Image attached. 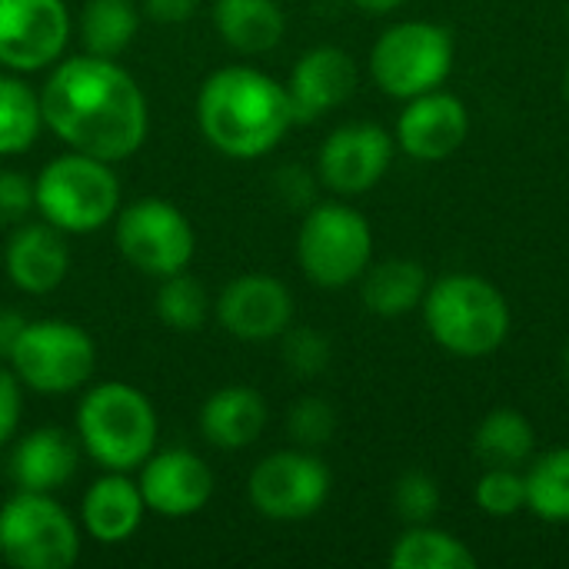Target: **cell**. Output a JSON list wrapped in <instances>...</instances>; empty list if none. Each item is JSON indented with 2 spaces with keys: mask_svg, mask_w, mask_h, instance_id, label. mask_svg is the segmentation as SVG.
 I'll use <instances>...</instances> for the list:
<instances>
[{
  "mask_svg": "<svg viewBox=\"0 0 569 569\" xmlns=\"http://www.w3.org/2000/svg\"><path fill=\"white\" fill-rule=\"evenodd\" d=\"M77 463H80L77 443L57 427H43V430L27 433L17 443V450L10 457V477H13L17 490L53 493L73 480Z\"/></svg>",
  "mask_w": 569,
  "mask_h": 569,
  "instance_id": "ffe728a7",
  "label": "cell"
},
{
  "mask_svg": "<svg viewBox=\"0 0 569 569\" xmlns=\"http://www.w3.org/2000/svg\"><path fill=\"white\" fill-rule=\"evenodd\" d=\"M33 207L63 233H97L120 207V180L107 160L70 150L37 173Z\"/></svg>",
  "mask_w": 569,
  "mask_h": 569,
  "instance_id": "5b68a950",
  "label": "cell"
},
{
  "mask_svg": "<svg viewBox=\"0 0 569 569\" xmlns=\"http://www.w3.org/2000/svg\"><path fill=\"white\" fill-rule=\"evenodd\" d=\"M23 327H27V320L20 313H10V310L0 313V357L10 360V350H13V343H17Z\"/></svg>",
  "mask_w": 569,
  "mask_h": 569,
  "instance_id": "8d00e7d4",
  "label": "cell"
},
{
  "mask_svg": "<svg viewBox=\"0 0 569 569\" xmlns=\"http://www.w3.org/2000/svg\"><path fill=\"white\" fill-rule=\"evenodd\" d=\"M193 247L197 240L190 220L167 200H137L117 217V250L133 270L147 277H170L187 270Z\"/></svg>",
  "mask_w": 569,
  "mask_h": 569,
  "instance_id": "30bf717a",
  "label": "cell"
},
{
  "mask_svg": "<svg viewBox=\"0 0 569 569\" xmlns=\"http://www.w3.org/2000/svg\"><path fill=\"white\" fill-rule=\"evenodd\" d=\"M33 210V183L23 173L0 170V223H20Z\"/></svg>",
  "mask_w": 569,
  "mask_h": 569,
  "instance_id": "836d02e7",
  "label": "cell"
},
{
  "mask_svg": "<svg viewBox=\"0 0 569 569\" xmlns=\"http://www.w3.org/2000/svg\"><path fill=\"white\" fill-rule=\"evenodd\" d=\"M3 267L17 290H23L30 297L53 293L70 270V250H67L63 230H57L47 220L20 223L7 240Z\"/></svg>",
  "mask_w": 569,
  "mask_h": 569,
  "instance_id": "ac0fdd59",
  "label": "cell"
},
{
  "mask_svg": "<svg viewBox=\"0 0 569 569\" xmlns=\"http://www.w3.org/2000/svg\"><path fill=\"white\" fill-rule=\"evenodd\" d=\"M247 493L260 517L273 523H300L327 503L330 470L307 450H280L253 467Z\"/></svg>",
  "mask_w": 569,
  "mask_h": 569,
  "instance_id": "8fae6325",
  "label": "cell"
},
{
  "mask_svg": "<svg viewBox=\"0 0 569 569\" xmlns=\"http://www.w3.org/2000/svg\"><path fill=\"white\" fill-rule=\"evenodd\" d=\"M70 40L63 0H0V63L33 73L60 60Z\"/></svg>",
  "mask_w": 569,
  "mask_h": 569,
  "instance_id": "7c38bea8",
  "label": "cell"
},
{
  "mask_svg": "<svg viewBox=\"0 0 569 569\" xmlns=\"http://www.w3.org/2000/svg\"><path fill=\"white\" fill-rule=\"evenodd\" d=\"M0 557L17 569H70L80 527L50 493L20 490L0 507Z\"/></svg>",
  "mask_w": 569,
  "mask_h": 569,
  "instance_id": "8992f818",
  "label": "cell"
},
{
  "mask_svg": "<svg viewBox=\"0 0 569 569\" xmlns=\"http://www.w3.org/2000/svg\"><path fill=\"white\" fill-rule=\"evenodd\" d=\"M477 507L490 517H513L527 507V477L513 467H487L477 483Z\"/></svg>",
  "mask_w": 569,
  "mask_h": 569,
  "instance_id": "f546056e",
  "label": "cell"
},
{
  "mask_svg": "<svg viewBox=\"0 0 569 569\" xmlns=\"http://www.w3.org/2000/svg\"><path fill=\"white\" fill-rule=\"evenodd\" d=\"M267 400L250 387H223L207 397L200 410V433L220 450H243L267 430Z\"/></svg>",
  "mask_w": 569,
  "mask_h": 569,
  "instance_id": "44dd1931",
  "label": "cell"
},
{
  "mask_svg": "<svg viewBox=\"0 0 569 569\" xmlns=\"http://www.w3.org/2000/svg\"><path fill=\"white\" fill-rule=\"evenodd\" d=\"M197 123L213 150L233 160L270 153L293 127L287 87L253 67H220L197 93Z\"/></svg>",
  "mask_w": 569,
  "mask_h": 569,
  "instance_id": "7a4b0ae2",
  "label": "cell"
},
{
  "mask_svg": "<svg viewBox=\"0 0 569 569\" xmlns=\"http://www.w3.org/2000/svg\"><path fill=\"white\" fill-rule=\"evenodd\" d=\"M140 27V13L133 0H87L80 17V33L87 43V53L97 57H117L123 53Z\"/></svg>",
  "mask_w": 569,
  "mask_h": 569,
  "instance_id": "484cf974",
  "label": "cell"
},
{
  "mask_svg": "<svg viewBox=\"0 0 569 569\" xmlns=\"http://www.w3.org/2000/svg\"><path fill=\"white\" fill-rule=\"evenodd\" d=\"M77 437L97 467L130 473L157 447L153 403L130 383H100L80 400Z\"/></svg>",
  "mask_w": 569,
  "mask_h": 569,
  "instance_id": "277c9868",
  "label": "cell"
},
{
  "mask_svg": "<svg viewBox=\"0 0 569 569\" xmlns=\"http://www.w3.org/2000/svg\"><path fill=\"white\" fill-rule=\"evenodd\" d=\"M153 303H157V317L177 333H197L210 317V297L203 283L193 280L187 270L163 277Z\"/></svg>",
  "mask_w": 569,
  "mask_h": 569,
  "instance_id": "f1b7e54d",
  "label": "cell"
},
{
  "mask_svg": "<svg viewBox=\"0 0 569 569\" xmlns=\"http://www.w3.org/2000/svg\"><path fill=\"white\" fill-rule=\"evenodd\" d=\"M297 257L317 287L340 290L367 273L373 257V230L367 217L347 203H317L300 223Z\"/></svg>",
  "mask_w": 569,
  "mask_h": 569,
  "instance_id": "ba28073f",
  "label": "cell"
},
{
  "mask_svg": "<svg viewBox=\"0 0 569 569\" xmlns=\"http://www.w3.org/2000/svg\"><path fill=\"white\" fill-rule=\"evenodd\" d=\"M200 0H143V10L160 23H183L197 13Z\"/></svg>",
  "mask_w": 569,
  "mask_h": 569,
  "instance_id": "d590c367",
  "label": "cell"
},
{
  "mask_svg": "<svg viewBox=\"0 0 569 569\" xmlns=\"http://www.w3.org/2000/svg\"><path fill=\"white\" fill-rule=\"evenodd\" d=\"M533 447H537V433H533L530 420L510 407L487 413L483 423L477 427V437H473V450H477L483 467L520 470L523 463L533 460Z\"/></svg>",
  "mask_w": 569,
  "mask_h": 569,
  "instance_id": "cb8c5ba5",
  "label": "cell"
},
{
  "mask_svg": "<svg viewBox=\"0 0 569 569\" xmlns=\"http://www.w3.org/2000/svg\"><path fill=\"white\" fill-rule=\"evenodd\" d=\"M217 320L237 340H277L293 323V297L277 277L243 273L217 297Z\"/></svg>",
  "mask_w": 569,
  "mask_h": 569,
  "instance_id": "5bb4252c",
  "label": "cell"
},
{
  "mask_svg": "<svg viewBox=\"0 0 569 569\" xmlns=\"http://www.w3.org/2000/svg\"><path fill=\"white\" fill-rule=\"evenodd\" d=\"M283 363L297 377H317L330 367V340L313 327H287L283 330Z\"/></svg>",
  "mask_w": 569,
  "mask_h": 569,
  "instance_id": "1f68e13d",
  "label": "cell"
},
{
  "mask_svg": "<svg viewBox=\"0 0 569 569\" xmlns=\"http://www.w3.org/2000/svg\"><path fill=\"white\" fill-rule=\"evenodd\" d=\"M427 270L413 260H387L363 273V303L377 317H403L427 297Z\"/></svg>",
  "mask_w": 569,
  "mask_h": 569,
  "instance_id": "603a6c76",
  "label": "cell"
},
{
  "mask_svg": "<svg viewBox=\"0 0 569 569\" xmlns=\"http://www.w3.org/2000/svg\"><path fill=\"white\" fill-rule=\"evenodd\" d=\"M527 507L547 523H569V447L533 460L527 473Z\"/></svg>",
  "mask_w": 569,
  "mask_h": 569,
  "instance_id": "83f0119b",
  "label": "cell"
},
{
  "mask_svg": "<svg viewBox=\"0 0 569 569\" xmlns=\"http://www.w3.org/2000/svg\"><path fill=\"white\" fill-rule=\"evenodd\" d=\"M287 430L300 447H320L333 437L337 430V413L327 400L320 397H303L290 407L287 413Z\"/></svg>",
  "mask_w": 569,
  "mask_h": 569,
  "instance_id": "d6a6232c",
  "label": "cell"
},
{
  "mask_svg": "<svg viewBox=\"0 0 569 569\" xmlns=\"http://www.w3.org/2000/svg\"><path fill=\"white\" fill-rule=\"evenodd\" d=\"M20 410H23V383L17 380L13 370L0 367V447L17 433Z\"/></svg>",
  "mask_w": 569,
  "mask_h": 569,
  "instance_id": "e575fe53",
  "label": "cell"
},
{
  "mask_svg": "<svg viewBox=\"0 0 569 569\" xmlns=\"http://www.w3.org/2000/svg\"><path fill=\"white\" fill-rule=\"evenodd\" d=\"M353 3L367 13H387V10H397L403 0H353Z\"/></svg>",
  "mask_w": 569,
  "mask_h": 569,
  "instance_id": "74e56055",
  "label": "cell"
},
{
  "mask_svg": "<svg viewBox=\"0 0 569 569\" xmlns=\"http://www.w3.org/2000/svg\"><path fill=\"white\" fill-rule=\"evenodd\" d=\"M43 127L40 97L17 77H0V157L33 147Z\"/></svg>",
  "mask_w": 569,
  "mask_h": 569,
  "instance_id": "4316f807",
  "label": "cell"
},
{
  "mask_svg": "<svg viewBox=\"0 0 569 569\" xmlns=\"http://www.w3.org/2000/svg\"><path fill=\"white\" fill-rule=\"evenodd\" d=\"M470 113L467 103L453 93L427 90L410 97L400 120H397V143L403 153L417 160H447L467 143Z\"/></svg>",
  "mask_w": 569,
  "mask_h": 569,
  "instance_id": "2e32d148",
  "label": "cell"
},
{
  "mask_svg": "<svg viewBox=\"0 0 569 569\" xmlns=\"http://www.w3.org/2000/svg\"><path fill=\"white\" fill-rule=\"evenodd\" d=\"M563 373H567V380H569V343H567V350H563Z\"/></svg>",
  "mask_w": 569,
  "mask_h": 569,
  "instance_id": "f35d334b",
  "label": "cell"
},
{
  "mask_svg": "<svg viewBox=\"0 0 569 569\" xmlns=\"http://www.w3.org/2000/svg\"><path fill=\"white\" fill-rule=\"evenodd\" d=\"M43 127L77 153L117 163L133 157L150 127L140 83L113 57H70L40 90Z\"/></svg>",
  "mask_w": 569,
  "mask_h": 569,
  "instance_id": "6da1fadb",
  "label": "cell"
},
{
  "mask_svg": "<svg viewBox=\"0 0 569 569\" xmlns=\"http://www.w3.org/2000/svg\"><path fill=\"white\" fill-rule=\"evenodd\" d=\"M143 513H147V503L140 497V487L127 473H117V470H107V477L90 483L80 503L83 530L97 543H107V547L127 543L140 530Z\"/></svg>",
  "mask_w": 569,
  "mask_h": 569,
  "instance_id": "d6986e66",
  "label": "cell"
},
{
  "mask_svg": "<svg viewBox=\"0 0 569 569\" xmlns=\"http://www.w3.org/2000/svg\"><path fill=\"white\" fill-rule=\"evenodd\" d=\"M393 510L410 527L430 523L440 510V483L423 470L403 473L393 487Z\"/></svg>",
  "mask_w": 569,
  "mask_h": 569,
  "instance_id": "4dcf8cb0",
  "label": "cell"
},
{
  "mask_svg": "<svg viewBox=\"0 0 569 569\" xmlns=\"http://www.w3.org/2000/svg\"><path fill=\"white\" fill-rule=\"evenodd\" d=\"M10 367L27 390L60 397L90 380L97 367V347L77 323L33 320L20 330L10 350Z\"/></svg>",
  "mask_w": 569,
  "mask_h": 569,
  "instance_id": "9c48e42d",
  "label": "cell"
},
{
  "mask_svg": "<svg viewBox=\"0 0 569 569\" xmlns=\"http://www.w3.org/2000/svg\"><path fill=\"white\" fill-rule=\"evenodd\" d=\"M393 160V137L377 123H347L337 127L320 147V180L343 197L367 193L377 187Z\"/></svg>",
  "mask_w": 569,
  "mask_h": 569,
  "instance_id": "4fadbf2b",
  "label": "cell"
},
{
  "mask_svg": "<svg viewBox=\"0 0 569 569\" xmlns=\"http://www.w3.org/2000/svg\"><path fill=\"white\" fill-rule=\"evenodd\" d=\"M137 487L147 510L167 520H180L200 513L210 503L217 480L203 457L190 450H160L140 463Z\"/></svg>",
  "mask_w": 569,
  "mask_h": 569,
  "instance_id": "9a60e30c",
  "label": "cell"
},
{
  "mask_svg": "<svg viewBox=\"0 0 569 569\" xmlns=\"http://www.w3.org/2000/svg\"><path fill=\"white\" fill-rule=\"evenodd\" d=\"M217 33L240 53H267L283 40L287 20L277 0H217Z\"/></svg>",
  "mask_w": 569,
  "mask_h": 569,
  "instance_id": "7402d4cb",
  "label": "cell"
},
{
  "mask_svg": "<svg viewBox=\"0 0 569 569\" xmlns=\"http://www.w3.org/2000/svg\"><path fill=\"white\" fill-rule=\"evenodd\" d=\"M357 63L340 47H313L307 50L287 80V97L293 110V123H310L320 113L347 103L357 90Z\"/></svg>",
  "mask_w": 569,
  "mask_h": 569,
  "instance_id": "e0dca14e",
  "label": "cell"
},
{
  "mask_svg": "<svg viewBox=\"0 0 569 569\" xmlns=\"http://www.w3.org/2000/svg\"><path fill=\"white\" fill-rule=\"evenodd\" d=\"M453 70V37L430 20H403L380 33L370 50V73L390 97L410 100L443 87Z\"/></svg>",
  "mask_w": 569,
  "mask_h": 569,
  "instance_id": "52a82bcc",
  "label": "cell"
},
{
  "mask_svg": "<svg viewBox=\"0 0 569 569\" xmlns=\"http://www.w3.org/2000/svg\"><path fill=\"white\" fill-rule=\"evenodd\" d=\"M563 97H567V103H569V67H567V73H563Z\"/></svg>",
  "mask_w": 569,
  "mask_h": 569,
  "instance_id": "ab89813d",
  "label": "cell"
},
{
  "mask_svg": "<svg viewBox=\"0 0 569 569\" xmlns=\"http://www.w3.org/2000/svg\"><path fill=\"white\" fill-rule=\"evenodd\" d=\"M423 320L430 337L453 357H487L510 333L507 297L477 273H447L427 287Z\"/></svg>",
  "mask_w": 569,
  "mask_h": 569,
  "instance_id": "3957f363",
  "label": "cell"
},
{
  "mask_svg": "<svg viewBox=\"0 0 569 569\" xmlns=\"http://www.w3.org/2000/svg\"><path fill=\"white\" fill-rule=\"evenodd\" d=\"M567 17H569V13H567Z\"/></svg>",
  "mask_w": 569,
  "mask_h": 569,
  "instance_id": "60d3db41",
  "label": "cell"
},
{
  "mask_svg": "<svg viewBox=\"0 0 569 569\" xmlns=\"http://www.w3.org/2000/svg\"><path fill=\"white\" fill-rule=\"evenodd\" d=\"M393 569H477L473 550L447 530L430 523L410 527L390 553Z\"/></svg>",
  "mask_w": 569,
  "mask_h": 569,
  "instance_id": "d4e9b609",
  "label": "cell"
}]
</instances>
